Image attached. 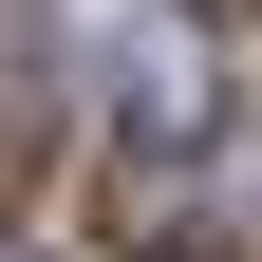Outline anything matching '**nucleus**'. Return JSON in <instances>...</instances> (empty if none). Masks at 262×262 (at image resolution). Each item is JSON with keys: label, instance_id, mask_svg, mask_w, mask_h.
<instances>
[{"label": "nucleus", "instance_id": "f257e3e1", "mask_svg": "<svg viewBox=\"0 0 262 262\" xmlns=\"http://www.w3.org/2000/svg\"><path fill=\"white\" fill-rule=\"evenodd\" d=\"M75 75H94V113H113V169H187L225 131V75H206V38H187V0H75Z\"/></svg>", "mask_w": 262, "mask_h": 262}, {"label": "nucleus", "instance_id": "f03ea898", "mask_svg": "<svg viewBox=\"0 0 262 262\" xmlns=\"http://www.w3.org/2000/svg\"><path fill=\"white\" fill-rule=\"evenodd\" d=\"M0 262H38V244H0Z\"/></svg>", "mask_w": 262, "mask_h": 262}]
</instances>
